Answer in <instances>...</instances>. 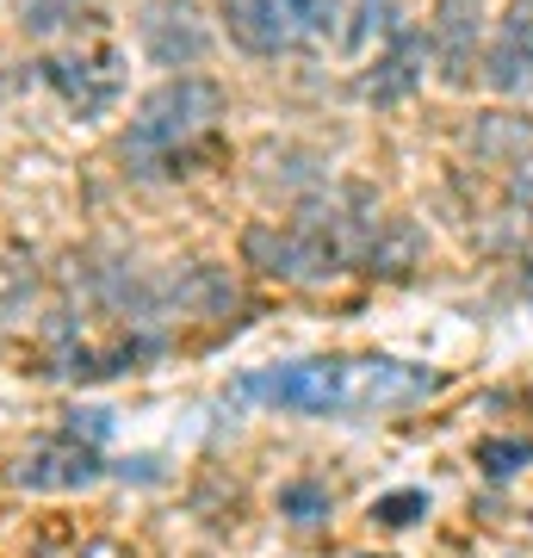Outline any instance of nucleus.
<instances>
[{
	"label": "nucleus",
	"instance_id": "f257e3e1",
	"mask_svg": "<svg viewBox=\"0 0 533 558\" xmlns=\"http://www.w3.org/2000/svg\"><path fill=\"white\" fill-rule=\"evenodd\" d=\"M255 391L274 398L279 410H311V416H329V410H397V403L428 398L435 373H415V366H397V360H298V366L267 373Z\"/></svg>",
	"mask_w": 533,
	"mask_h": 558
},
{
	"label": "nucleus",
	"instance_id": "f03ea898",
	"mask_svg": "<svg viewBox=\"0 0 533 558\" xmlns=\"http://www.w3.org/2000/svg\"><path fill=\"white\" fill-rule=\"evenodd\" d=\"M218 112H223V94L211 87V81H198V75L161 81L156 94L137 106L131 137H124V156H131V168L156 174V161H174L193 137H205Z\"/></svg>",
	"mask_w": 533,
	"mask_h": 558
},
{
	"label": "nucleus",
	"instance_id": "7ed1b4c3",
	"mask_svg": "<svg viewBox=\"0 0 533 558\" xmlns=\"http://www.w3.org/2000/svg\"><path fill=\"white\" fill-rule=\"evenodd\" d=\"M99 453L94 440H38V447H25L20 465H13V484L20 490H38V497H57V490H87V484H99Z\"/></svg>",
	"mask_w": 533,
	"mask_h": 558
},
{
	"label": "nucleus",
	"instance_id": "20e7f679",
	"mask_svg": "<svg viewBox=\"0 0 533 558\" xmlns=\"http://www.w3.org/2000/svg\"><path fill=\"white\" fill-rule=\"evenodd\" d=\"M484 81H490L496 94H533V7L521 0L509 20L496 25V44L490 57H484Z\"/></svg>",
	"mask_w": 533,
	"mask_h": 558
},
{
	"label": "nucleus",
	"instance_id": "39448f33",
	"mask_svg": "<svg viewBox=\"0 0 533 558\" xmlns=\"http://www.w3.org/2000/svg\"><path fill=\"white\" fill-rule=\"evenodd\" d=\"M205 25L193 20V7L186 0H156L149 7V20H143V50L161 62V69H186V62L205 57Z\"/></svg>",
	"mask_w": 533,
	"mask_h": 558
},
{
	"label": "nucleus",
	"instance_id": "423d86ee",
	"mask_svg": "<svg viewBox=\"0 0 533 558\" xmlns=\"http://www.w3.org/2000/svg\"><path fill=\"white\" fill-rule=\"evenodd\" d=\"M50 81L62 87V100L75 106L81 119H94V112H106V106L119 100V87H124V75H119V57H112V50H99L94 62H81V57H69V62H50Z\"/></svg>",
	"mask_w": 533,
	"mask_h": 558
},
{
	"label": "nucleus",
	"instance_id": "0eeeda50",
	"mask_svg": "<svg viewBox=\"0 0 533 558\" xmlns=\"http://www.w3.org/2000/svg\"><path fill=\"white\" fill-rule=\"evenodd\" d=\"M223 25L242 50L274 57L292 44V20H286V0H223Z\"/></svg>",
	"mask_w": 533,
	"mask_h": 558
},
{
	"label": "nucleus",
	"instance_id": "6e6552de",
	"mask_svg": "<svg viewBox=\"0 0 533 558\" xmlns=\"http://www.w3.org/2000/svg\"><path fill=\"white\" fill-rule=\"evenodd\" d=\"M435 50H440V62H447V81L472 75V57H477V0H440Z\"/></svg>",
	"mask_w": 533,
	"mask_h": 558
},
{
	"label": "nucleus",
	"instance_id": "1a4fd4ad",
	"mask_svg": "<svg viewBox=\"0 0 533 558\" xmlns=\"http://www.w3.org/2000/svg\"><path fill=\"white\" fill-rule=\"evenodd\" d=\"M415 81H422V44L403 32V38H397V50L378 62V75L366 81V100H403Z\"/></svg>",
	"mask_w": 533,
	"mask_h": 558
},
{
	"label": "nucleus",
	"instance_id": "9d476101",
	"mask_svg": "<svg viewBox=\"0 0 533 558\" xmlns=\"http://www.w3.org/2000/svg\"><path fill=\"white\" fill-rule=\"evenodd\" d=\"M286 20H292L298 38L311 44H329L341 25V0H286Z\"/></svg>",
	"mask_w": 533,
	"mask_h": 558
},
{
	"label": "nucleus",
	"instance_id": "9b49d317",
	"mask_svg": "<svg viewBox=\"0 0 533 558\" xmlns=\"http://www.w3.org/2000/svg\"><path fill=\"white\" fill-rule=\"evenodd\" d=\"M533 459L528 440H477V465L490 472V478H509V472H521Z\"/></svg>",
	"mask_w": 533,
	"mask_h": 558
},
{
	"label": "nucleus",
	"instance_id": "f8f14e48",
	"mask_svg": "<svg viewBox=\"0 0 533 558\" xmlns=\"http://www.w3.org/2000/svg\"><path fill=\"white\" fill-rule=\"evenodd\" d=\"M279 509L311 527V521L329 515V490H323V484H286V490H279Z\"/></svg>",
	"mask_w": 533,
	"mask_h": 558
},
{
	"label": "nucleus",
	"instance_id": "ddd939ff",
	"mask_svg": "<svg viewBox=\"0 0 533 558\" xmlns=\"http://www.w3.org/2000/svg\"><path fill=\"white\" fill-rule=\"evenodd\" d=\"M69 13H75V0H20V25L32 38H50L57 25H69Z\"/></svg>",
	"mask_w": 533,
	"mask_h": 558
},
{
	"label": "nucleus",
	"instance_id": "4468645a",
	"mask_svg": "<svg viewBox=\"0 0 533 558\" xmlns=\"http://www.w3.org/2000/svg\"><path fill=\"white\" fill-rule=\"evenodd\" d=\"M373 515L385 521V527H410L415 515H428V497H422V490H391V497L373 502Z\"/></svg>",
	"mask_w": 533,
	"mask_h": 558
},
{
	"label": "nucleus",
	"instance_id": "2eb2a0df",
	"mask_svg": "<svg viewBox=\"0 0 533 558\" xmlns=\"http://www.w3.org/2000/svg\"><path fill=\"white\" fill-rule=\"evenodd\" d=\"M514 199L533 211V161H521V174H514Z\"/></svg>",
	"mask_w": 533,
	"mask_h": 558
},
{
	"label": "nucleus",
	"instance_id": "dca6fc26",
	"mask_svg": "<svg viewBox=\"0 0 533 558\" xmlns=\"http://www.w3.org/2000/svg\"><path fill=\"white\" fill-rule=\"evenodd\" d=\"M87 558H119V553H112V546H94V553H87Z\"/></svg>",
	"mask_w": 533,
	"mask_h": 558
}]
</instances>
